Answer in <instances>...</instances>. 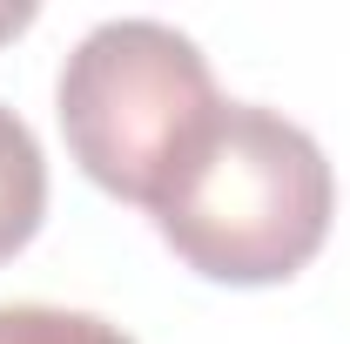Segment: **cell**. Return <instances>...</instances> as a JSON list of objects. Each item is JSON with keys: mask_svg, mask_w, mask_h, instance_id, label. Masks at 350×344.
Here are the masks:
<instances>
[{"mask_svg": "<svg viewBox=\"0 0 350 344\" xmlns=\"http://www.w3.org/2000/svg\"><path fill=\"white\" fill-rule=\"evenodd\" d=\"M155 230L209 284L297 277L337 216V175L317 135L256 101H222L155 189Z\"/></svg>", "mask_w": 350, "mask_h": 344, "instance_id": "6da1fadb", "label": "cell"}, {"mask_svg": "<svg viewBox=\"0 0 350 344\" xmlns=\"http://www.w3.org/2000/svg\"><path fill=\"white\" fill-rule=\"evenodd\" d=\"M54 108L75 162L108 196L148 210L175 156L189 149V135L222 108V95L189 34H175L169 21L129 14L75 41V54L61 61Z\"/></svg>", "mask_w": 350, "mask_h": 344, "instance_id": "7a4b0ae2", "label": "cell"}, {"mask_svg": "<svg viewBox=\"0 0 350 344\" xmlns=\"http://www.w3.org/2000/svg\"><path fill=\"white\" fill-rule=\"evenodd\" d=\"M41 210H47L41 142H34V129L14 108H0V263L41 230Z\"/></svg>", "mask_w": 350, "mask_h": 344, "instance_id": "3957f363", "label": "cell"}, {"mask_svg": "<svg viewBox=\"0 0 350 344\" xmlns=\"http://www.w3.org/2000/svg\"><path fill=\"white\" fill-rule=\"evenodd\" d=\"M0 344H135L122 324L61 304H0Z\"/></svg>", "mask_w": 350, "mask_h": 344, "instance_id": "277c9868", "label": "cell"}, {"mask_svg": "<svg viewBox=\"0 0 350 344\" xmlns=\"http://www.w3.org/2000/svg\"><path fill=\"white\" fill-rule=\"evenodd\" d=\"M34 21V7H0V34H14V27H27Z\"/></svg>", "mask_w": 350, "mask_h": 344, "instance_id": "5b68a950", "label": "cell"}]
</instances>
